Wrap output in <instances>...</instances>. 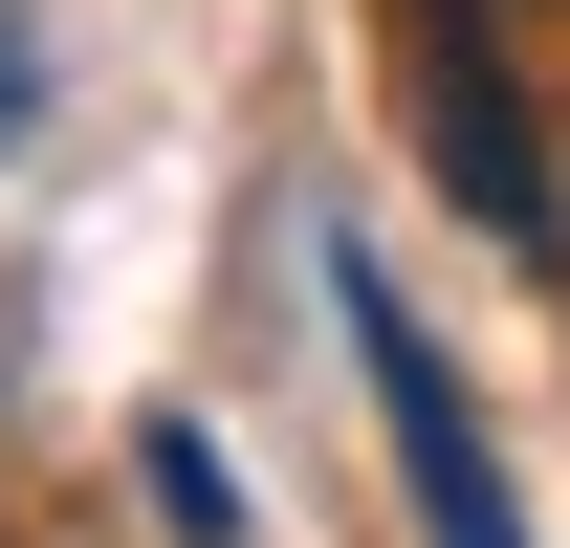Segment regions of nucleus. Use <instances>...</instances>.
<instances>
[{"label":"nucleus","instance_id":"obj_1","mask_svg":"<svg viewBox=\"0 0 570 548\" xmlns=\"http://www.w3.org/2000/svg\"><path fill=\"white\" fill-rule=\"evenodd\" d=\"M417 133H439V198L483 219V242H527V264L570 242V198H549V133H527V88H504L483 0H439V22H417Z\"/></svg>","mask_w":570,"mask_h":548},{"label":"nucleus","instance_id":"obj_2","mask_svg":"<svg viewBox=\"0 0 570 548\" xmlns=\"http://www.w3.org/2000/svg\"><path fill=\"white\" fill-rule=\"evenodd\" d=\"M330 307H352L373 417H395V461H417V527H439V548H527V527H504V482H483V417H461V373L417 351V307H395L373 264H330Z\"/></svg>","mask_w":570,"mask_h":548},{"label":"nucleus","instance_id":"obj_3","mask_svg":"<svg viewBox=\"0 0 570 548\" xmlns=\"http://www.w3.org/2000/svg\"><path fill=\"white\" fill-rule=\"evenodd\" d=\"M132 482L176 505V548H242V482H219V439H198V417H154V439H132Z\"/></svg>","mask_w":570,"mask_h":548},{"label":"nucleus","instance_id":"obj_4","mask_svg":"<svg viewBox=\"0 0 570 548\" xmlns=\"http://www.w3.org/2000/svg\"><path fill=\"white\" fill-rule=\"evenodd\" d=\"M22 110H45V22L0 0V154H22Z\"/></svg>","mask_w":570,"mask_h":548}]
</instances>
